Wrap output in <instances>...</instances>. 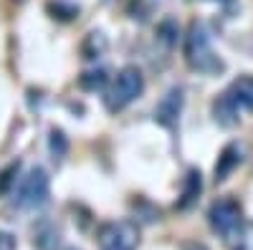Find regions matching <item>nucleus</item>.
<instances>
[{
    "label": "nucleus",
    "mask_w": 253,
    "mask_h": 250,
    "mask_svg": "<svg viewBox=\"0 0 253 250\" xmlns=\"http://www.w3.org/2000/svg\"><path fill=\"white\" fill-rule=\"evenodd\" d=\"M15 248H18L15 235L8 230H0V250H15Z\"/></svg>",
    "instance_id": "f3484780"
},
{
    "label": "nucleus",
    "mask_w": 253,
    "mask_h": 250,
    "mask_svg": "<svg viewBox=\"0 0 253 250\" xmlns=\"http://www.w3.org/2000/svg\"><path fill=\"white\" fill-rule=\"evenodd\" d=\"M182 94L185 91L180 86H172L162 96V101L157 104V109H155V121L160 124V127H165V129H175L177 127L180 111H182V101H185Z\"/></svg>",
    "instance_id": "423d86ee"
},
{
    "label": "nucleus",
    "mask_w": 253,
    "mask_h": 250,
    "mask_svg": "<svg viewBox=\"0 0 253 250\" xmlns=\"http://www.w3.org/2000/svg\"><path fill=\"white\" fill-rule=\"evenodd\" d=\"M99 250H137L139 225L134 220H109L99 227Z\"/></svg>",
    "instance_id": "39448f33"
},
{
    "label": "nucleus",
    "mask_w": 253,
    "mask_h": 250,
    "mask_svg": "<svg viewBox=\"0 0 253 250\" xmlns=\"http://www.w3.org/2000/svg\"><path fill=\"white\" fill-rule=\"evenodd\" d=\"M46 10H48L51 18H56V20H74V18L79 15V5L66 3V0H51V3L46 5Z\"/></svg>",
    "instance_id": "2eb2a0df"
},
{
    "label": "nucleus",
    "mask_w": 253,
    "mask_h": 250,
    "mask_svg": "<svg viewBox=\"0 0 253 250\" xmlns=\"http://www.w3.org/2000/svg\"><path fill=\"white\" fill-rule=\"evenodd\" d=\"M48 149H51V157L53 159H63L69 154V139H66V134H63V129H58V127H53L51 129V137H48Z\"/></svg>",
    "instance_id": "4468645a"
},
{
    "label": "nucleus",
    "mask_w": 253,
    "mask_h": 250,
    "mask_svg": "<svg viewBox=\"0 0 253 250\" xmlns=\"http://www.w3.org/2000/svg\"><path fill=\"white\" fill-rule=\"evenodd\" d=\"M185 61L193 71H200V73H208V76H215V73H223L225 64L220 61V56L213 51L210 46V31L205 23L200 20H193L187 28V36H185Z\"/></svg>",
    "instance_id": "f257e3e1"
},
{
    "label": "nucleus",
    "mask_w": 253,
    "mask_h": 250,
    "mask_svg": "<svg viewBox=\"0 0 253 250\" xmlns=\"http://www.w3.org/2000/svg\"><path fill=\"white\" fill-rule=\"evenodd\" d=\"M104 51H107V36L101 31L86 33V38H84V43H81V56L86 61H91V58H99Z\"/></svg>",
    "instance_id": "f8f14e48"
},
{
    "label": "nucleus",
    "mask_w": 253,
    "mask_h": 250,
    "mask_svg": "<svg viewBox=\"0 0 253 250\" xmlns=\"http://www.w3.org/2000/svg\"><path fill=\"white\" fill-rule=\"evenodd\" d=\"M18 172H20V162L8 164L5 170L0 172V197L10 192V187H13V184H15V179H18Z\"/></svg>",
    "instance_id": "dca6fc26"
},
{
    "label": "nucleus",
    "mask_w": 253,
    "mask_h": 250,
    "mask_svg": "<svg viewBox=\"0 0 253 250\" xmlns=\"http://www.w3.org/2000/svg\"><path fill=\"white\" fill-rule=\"evenodd\" d=\"M213 119L220 124V127H236L241 121V109L236 107L233 101H230L225 94H220L215 101H213Z\"/></svg>",
    "instance_id": "9d476101"
},
{
    "label": "nucleus",
    "mask_w": 253,
    "mask_h": 250,
    "mask_svg": "<svg viewBox=\"0 0 253 250\" xmlns=\"http://www.w3.org/2000/svg\"><path fill=\"white\" fill-rule=\"evenodd\" d=\"M243 157H246V147H243L241 142H230V144H225L223 152H220V157H218V162H215V170H213V179H215V184H218V182H225L228 175L243 162Z\"/></svg>",
    "instance_id": "0eeeda50"
},
{
    "label": "nucleus",
    "mask_w": 253,
    "mask_h": 250,
    "mask_svg": "<svg viewBox=\"0 0 253 250\" xmlns=\"http://www.w3.org/2000/svg\"><path fill=\"white\" fill-rule=\"evenodd\" d=\"M213 3H218V5H223L225 10H230V8L236 5V0H213Z\"/></svg>",
    "instance_id": "a211bd4d"
},
{
    "label": "nucleus",
    "mask_w": 253,
    "mask_h": 250,
    "mask_svg": "<svg viewBox=\"0 0 253 250\" xmlns=\"http://www.w3.org/2000/svg\"><path fill=\"white\" fill-rule=\"evenodd\" d=\"M66 250H76V248H66Z\"/></svg>",
    "instance_id": "6ab92c4d"
},
{
    "label": "nucleus",
    "mask_w": 253,
    "mask_h": 250,
    "mask_svg": "<svg viewBox=\"0 0 253 250\" xmlns=\"http://www.w3.org/2000/svg\"><path fill=\"white\" fill-rule=\"evenodd\" d=\"M238 109H251L253 111V76L243 73L236 81H230V86L223 91Z\"/></svg>",
    "instance_id": "6e6552de"
},
{
    "label": "nucleus",
    "mask_w": 253,
    "mask_h": 250,
    "mask_svg": "<svg viewBox=\"0 0 253 250\" xmlns=\"http://www.w3.org/2000/svg\"><path fill=\"white\" fill-rule=\"evenodd\" d=\"M51 195V179L46 175L43 167H33V170L18 182L15 192H13V202L18 210H38L48 202Z\"/></svg>",
    "instance_id": "7ed1b4c3"
},
{
    "label": "nucleus",
    "mask_w": 253,
    "mask_h": 250,
    "mask_svg": "<svg viewBox=\"0 0 253 250\" xmlns=\"http://www.w3.org/2000/svg\"><path fill=\"white\" fill-rule=\"evenodd\" d=\"M144 91V76L137 66H124L117 78L112 81V86L107 89V94H104V107H107V111L117 114L122 109H126L134 99H139Z\"/></svg>",
    "instance_id": "f03ea898"
},
{
    "label": "nucleus",
    "mask_w": 253,
    "mask_h": 250,
    "mask_svg": "<svg viewBox=\"0 0 253 250\" xmlns=\"http://www.w3.org/2000/svg\"><path fill=\"white\" fill-rule=\"evenodd\" d=\"M109 83V73L104 69H94V71H84L79 76V89L84 91H99Z\"/></svg>",
    "instance_id": "ddd939ff"
},
{
    "label": "nucleus",
    "mask_w": 253,
    "mask_h": 250,
    "mask_svg": "<svg viewBox=\"0 0 253 250\" xmlns=\"http://www.w3.org/2000/svg\"><path fill=\"white\" fill-rule=\"evenodd\" d=\"M200 192H203V175H200V170H187V175L182 179V192H180V200H177V210H187V207L198 200Z\"/></svg>",
    "instance_id": "1a4fd4ad"
},
{
    "label": "nucleus",
    "mask_w": 253,
    "mask_h": 250,
    "mask_svg": "<svg viewBox=\"0 0 253 250\" xmlns=\"http://www.w3.org/2000/svg\"><path fill=\"white\" fill-rule=\"evenodd\" d=\"M61 233H58V227L53 225V222H41L36 230H33V245L38 248V250H53L56 245H58V238Z\"/></svg>",
    "instance_id": "9b49d317"
},
{
    "label": "nucleus",
    "mask_w": 253,
    "mask_h": 250,
    "mask_svg": "<svg viewBox=\"0 0 253 250\" xmlns=\"http://www.w3.org/2000/svg\"><path fill=\"white\" fill-rule=\"evenodd\" d=\"M208 222L223 240H241L243 238V210L230 197H223V200L210 205Z\"/></svg>",
    "instance_id": "20e7f679"
}]
</instances>
